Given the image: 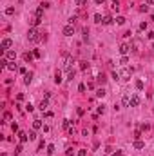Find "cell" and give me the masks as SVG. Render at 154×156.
<instances>
[{
  "mask_svg": "<svg viewBox=\"0 0 154 156\" xmlns=\"http://www.w3.org/2000/svg\"><path fill=\"white\" fill-rule=\"evenodd\" d=\"M27 38H29V42L36 44V42H40V40H42V35L36 31V27H31V29L27 31Z\"/></svg>",
  "mask_w": 154,
  "mask_h": 156,
  "instance_id": "1",
  "label": "cell"
},
{
  "mask_svg": "<svg viewBox=\"0 0 154 156\" xmlns=\"http://www.w3.org/2000/svg\"><path fill=\"white\" fill-rule=\"evenodd\" d=\"M11 45H13V40H11V38H4V40H2V44H0V49H2V51H7Z\"/></svg>",
  "mask_w": 154,
  "mask_h": 156,
  "instance_id": "2",
  "label": "cell"
},
{
  "mask_svg": "<svg viewBox=\"0 0 154 156\" xmlns=\"http://www.w3.org/2000/svg\"><path fill=\"white\" fill-rule=\"evenodd\" d=\"M64 35H65V36H73V35H74V25L73 24L65 25V27H64Z\"/></svg>",
  "mask_w": 154,
  "mask_h": 156,
  "instance_id": "3",
  "label": "cell"
},
{
  "mask_svg": "<svg viewBox=\"0 0 154 156\" xmlns=\"http://www.w3.org/2000/svg\"><path fill=\"white\" fill-rule=\"evenodd\" d=\"M138 105H140V96L132 95V96H130V107H138Z\"/></svg>",
  "mask_w": 154,
  "mask_h": 156,
  "instance_id": "4",
  "label": "cell"
},
{
  "mask_svg": "<svg viewBox=\"0 0 154 156\" xmlns=\"http://www.w3.org/2000/svg\"><path fill=\"white\" fill-rule=\"evenodd\" d=\"M129 51H130V45H129V44H122V45H120V53H122L123 56H125Z\"/></svg>",
  "mask_w": 154,
  "mask_h": 156,
  "instance_id": "5",
  "label": "cell"
},
{
  "mask_svg": "<svg viewBox=\"0 0 154 156\" xmlns=\"http://www.w3.org/2000/svg\"><path fill=\"white\" fill-rule=\"evenodd\" d=\"M18 140H20L22 144H25L29 140V134H25V132H22V131H18Z\"/></svg>",
  "mask_w": 154,
  "mask_h": 156,
  "instance_id": "6",
  "label": "cell"
},
{
  "mask_svg": "<svg viewBox=\"0 0 154 156\" xmlns=\"http://www.w3.org/2000/svg\"><path fill=\"white\" fill-rule=\"evenodd\" d=\"M120 76H122V80H129V78H130V71L129 69H122Z\"/></svg>",
  "mask_w": 154,
  "mask_h": 156,
  "instance_id": "7",
  "label": "cell"
},
{
  "mask_svg": "<svg viewBox=\"0 0 154 156\" xmlns=\"http://www.w3.org/2000/svg\"><path fill=\"white\" fill-rule=\"evenodd\" d=\"M122 103H123V107H129V105H130V96L125 95V96L122 98Z\"/></svg>",
  "mask_w": 154,
  "mask_h": 156,
  "instance_id": "8",
  "label": "cell"
},
{
  "mask_svg": "<svg viewBox=\"0 0 154 156\" xmlns=\"http://www.w3.org/2000/svg\"><path fill=\"white\" fill-rule=\"evenodd\" d=\"M6 58H7V60H15L16 53H15V51H6Z\"/></svg>",
  "mask_w": 154,
  "mask_h": 156,
  "instance_id": "9",
  "label": "cell"
},
{
  "mask_svg": "<svg viewBox=\"0 0 154 156\" xmlns=\"http://www.w3.org/2000/svg\"><path fill=\"white\" fill-rule=\"evenodd\" d=\"M62 80H64V78H62V71H56V73H54V82L62 84Z\"/></svg>",
  "mask_w": 154,
  "mask_h": 156,
  "instance_id": "10",
  "label": "cell"
},
{
  "mask_svg": "<svg viewBox=\"0 0 154 156\" xmlns=\"http://www.w3.org/2000/svg\"><path fill=\"white\" fill-rule=\"evenodd\" d=\"M143 147H145V144L142 140H134V149H143Z\"/></svg>",
  "mask_w": 154,
  "mask_h": 156,
  "instance_id": "11",
  "label": "cell"
},
{
  "mask_svg": "<svg viewBox=\"0 0 154 156\" xmlns=\"http://www.w3.org/2000/svg\"><path fill=\"white\" fill-rule=\"evenodd\" d=\"M33 129H35V131H38V129H44V127H42V122H40V120H35V122H33Z\"/></svg>",
  "mask_w": 154,
  "mask_h": 156,
  "instance_id": "12",
  "label": "cell"
},
{
  "mask_svg": "<svg viewBox=\"0 0 154 156\" xmlns=\"http://www.w3.org/2000/svg\"><path fill=\"white\" fill-rule=\"evenodd\" d=\"M111 7H113V11H120V2H118V0H113V4H111Z\"/></svg>",
  "mask_w": 154,
  "mask_h": 156,
  "instance_id": "13",
  "label": "cell"
},
{
  "mask_svg": "<svg viewBox=\"0 0 154 156\" xmlns=\"http://www.w3.org/2000/svg\"><path fill=\"white\" fill-rule=\"evenodd\" d=\"M105 95H107V93H105V89H103V87H100V89L96 91V96H98V98H103Z\"/></svg>",
  "mask_w": 154,
  "mask_h": 156,
  "instance_id": "14",
  "label": "cell"
},
{
  "mask_svg": "<svg viewBox=\"0 0 154 156\" xmlns=\"http://www.w3.org/2000/svg\"><path fill=\"white\" fill-rule=\"evenodd\" d=\"M47 105H49V102H47V100H42V102H40V105H38V107H40L42 111H45V109H47Z\"/></svg>",
  "mask_w": 154,
  "mask_h": 156,
  "instance_id": "15",
  "label": "cell"
},
{
  "mask_svg": "<svg viewBox=\"0 0 154 156\" xmlns=\"http://www.w3.org/2000/svg\"><path fill=\"white\" fill-rule=\"evenodd\" d=\"M111 22H113V17H103V20H101V24H105V25H109Z\"/></svg>",
  "mask_w": 154,
  "mask_h": 156,
  "instance_id": "16",
  "label": "cell"
},
{
  "mask_svg": "<svg viewBox=\"0 0 154 156\" xmlns=\"http://www.w3.org/2000/svg\"><path fill=\"white\" fill-rule=\"evenodd\" d=\"M31 80H33V73H27V74H25V80H24V82L29 85V84H31Z\"/></svg>",
  "mask_w": 154,
  "mask_h": 156,
  "instance_id": "17",
  "label": "cell"
},
{
  "mask_svg": "<svg viewBox=\"0 0 154 156\" xmlns=\"http://www.w3.org/2000/svg\"><path fill=\"white\" fill-rule=\"evenodd\" d=\"M62 127H64V129H71V120H64Z\"/></svg>",
  "mask_w": 154,
  "mask_h": 156,
  "instance_id": "18",
  "label": "cell"
},
{
  "mask_svg": "<svg viewBox=\"0 0 154 156\" xmlns=\"http://www.w3.org/2000/svg\"><path fill=\"white\" fill-rule=\"evenodd\" d=\"M116 24L118 25H123V24H125V18H123V17H116Z\"/></svg>",
  "mask_w": 154,
  "mask_h": 156,
  "instance_id": "19",
  "label": "cell"
},
{
  "mask_svg": "<svg viewBox=\"0 0 154 156\" xmlns=\"http://www.w3.org/2000/svg\"><path fill=\"white\" fill-rule=\"evenodd\" d=\"M33 56H35V54H31V53H25V54H24V60H25V62H31V60H33Z\"/></svg>",
  "mask_w": 154,
  "mask_h": 156,
  "instance_id": "20",
  "label": "cell"
},
{
  "mask_svg": "<svg viewBox=\"0 0 154 156\" xmlns=\"http://www.w3.org/2000/svg\"><path fill=\"white\" fill-rule=\"evenodd\" d=\"M80 69H82V71L89 69V64H87V62H80Z\"/></svg>",
  "mask_w": 154,
  "mask_h": 156,
  "instance_id": "21",
  "label": "cell"
},
{
  "mask_svg": "<svg viewBox=\"0 0 154 156\" xmlns=\"http://www.w3.org/2000/svg\"><path fill=\"white\" fill-rule=\"evenodd\" d=\"M136 89H138V91L143 89V82H142V80H136Z\"/></svg>",
  "mask_w": 154,
  "mask_h": 156,
  "instance_id": "22",
  "label": "cell"
},
{
  "mask_svg": "<svg viewBox=\"0 0 154 156\" xmlns=\"http://www.w3.org/2000/svg\"><path fill=\"white\" fill-rule=\"evenodd\" d=\"M120 64H122V66H127V64H129V58H127V56H122V60H120Z\"/></svg>",
  "mask_w": 154,
  "mask_h": 156,
  "instance_id": "23",
  "label": "cell"
},
{
  "mask_svg": "<svg viewBox=\"0 0 154 156\" xmlns=\"http://www.w3.org/2000/svg\"><path fill=\"white\" fill-rule=\"evenodd\" d=\"M40 22H42V17H36V18H35V20H33V25H35V27H36V25L40 24Z\"/></svg>",
  "mask_w": 154,
  "mask_h": 156,
  "instance_id": "24",
  "label": "cell"
},
{
  "mask_svg": "<svg viewBox=\"0 0 154 156\" xmlns=\"http://www.w3.org/2000/svg\"><path fill=\"white\" fill-rule=\"evenodd\" d=\"M44 9H45V7H42V6L36 9V17H42V15H44Z\"/></svg>",
  "mask_w": 154,
  "mask_h": 156,
  "instance_id": "25",
  "label": "cell"
},
{
  "mask_svg": "<svg viewBox=\"0 0 154 156\" xmlns=\"http://www.w3.org/2000/svg\"><path fill=\"white\" fill-rule=\"evenodd\" d=\"M13 13H15V9H13V7H7V9H6V15H7V17H11Z\"/></svg>",
  "mask_w": 154,
  "mask_h": 156,
  "instance_id": "26",
  "label": "cell"
},
{
  "mask_svg": "<svg viewBox=\"0 0 154 156\" xmlns=\"http://www.w3.org/2000/svg\"><path fill=\"white\" fill-rule=\"evenodd\" d=\"M7 69L9 71H16V64H7Z\"/></svg>",
  "mask_w": 154,
  "mask_h": 156,
  "instance_id": "27",
  "label": "cell"
},
{
  "mask_svg": "<svg viewBox=\"0 0 154 156\" xmlns=\"http://www.w3.org/2000/svg\"><path fill=\"white\" fill-rule=\"evenodd\" d=\"M98 113H100V114H103V113H105V105H103V103L98 107Z\"/></svg>",
  "mask_w": 154,
  "mask_h": 156,
  "instance_id": "28",
  "label": "cell"
},
{
  "mask_svg": "<svg viewBox=\"0 0 154 156\" xmlns=\"http://www.w3.org/2000/svg\"><path fill=\"white\" fill-rule=\"evenodd\" d=\"M140 44H142L140 40H134V42H132V47H134V49H138V47H140Z\"/></svg>",
  "mask_w": 154,
  "mask_h": 156,
  "instance_id": "29",
  "label": "cell"
},
{
  "mask_svg": "<svg viewBox=\"0 0 154 156\" xmlns=\"http://www.w3.org/2000/svg\"><path fill=\"white\" fill-rule=\"evenodd\" d=\"M29 140H36V132H35V131L29 132Z\"/></svg>",
  "mask_w": 154,
  "mask_h": 156,
  "instance_id": "30",
  "label": "cell"
},
{
  "mask_svg": "<svg viewBox=\"0 0 154 156\" xmlns=\"http://www.w3.org/2000/svg\"><path fill=\"white\" fill-rule=\"evenodd\" d=\"M47 152H49V154H53V152H54V145H47Z\"/></svg>",
  "mask_w": 154,
  "mask_h": 156,
  "instance_id": "31",
  "label": "cell"
},
{
  "mask_svg": "<svg viewBox=\"0 0 154 156\" xmlns=\"http://www.w3.org/2000/svg\"><path fill=\"white\" fill-rule=\"evenodd\" d=\"M105 80H107V78L103 76V74H98V82H101V84H103V82H105Z\"/></svg>",
  "mask_w": 154,
  "mask_h": 156,
  "instance_id": "32",
  "label": "cell"
},
{
  "mask_svg": "<svg viewBox=\"0 0 154 156\" xmlns=\"http://www.w3.org/2000/svg\"><path fill=\"white\" fill-rule=\"evenodd\" d=\"M101 20H103V18H101V17H100V15H94V22H98V24H100V22H101Z\"/></svg>",
  "mask_w": 154,
  "mask_h": 156,
  "instance_id": "33",
  "label": "cell"
},
{
  "mask_svg": "<svg viewBox=\"0 0 154 156\" xmlns=\"http://www.w3.org/2000/svg\"><path fill=\"white\" fill-rule=\"evenodd\" d=\"M140 11H142V13H147V11H149V6H142V7H140Z\"/></svg>",
  "mask_w": 154,
  "mask_h": 156,
  "instance_id": "34",
  "label": "cell"
},
{
  "mask_svg": "<svg viewBox=\"0 0 154 156\" xmlns=\"http://www.w3.org/2000/svg\"><path fill=\"white\" fill-rule=\"evenodd\" d=\"M147 38H150V40H154V31H149V33H147Z\"/></svg>",
  "mask_w": 154,
  "mask_h": 156,
  "instance_id": "35",
  "label": "cell"
},
{
  "mask_svg": "<svg viewBox=\"0 0 154 156\" xmlns=\"http://www.w3.org/2000/svg\"><path fill=\"white\" fill-rule=\"evenodd\" d=\"M33 109H35V107H33V105H31V103H27V105H25V111H29V113H31V111H33Z\"/></svg>",
  "mask_w": 154,
  "mask_h": 156,
  "instance_id": "36",
  "label": "cell"
},
{
  "mask_svg": "<svg viewBox=\"0 0 154 156\" xmlns=\"http://www.w3.org/2000/svg\"><path fill=\"white\" fill-rule=\"evenodd\" d=\"M83 4H87V0H76V6H83Z\"/></svg>",
  "mask_w": 154,
  "mask_h": 156,
  "instance_id": "37",
  "label": "cell"
},
{
  "mask_svg": "<svg viewBox=\"0 0 154 156\" xmlns=\"http://www.w3.org/2000/svg\"><path fill=\"white\" fill-rule=\"evenodd\" d=\"M22 151H24V147H22V145H18V147H16V151H15V152H16V154H20Z\"/></svg>",
  "mask_w": 154,
  "mask_h": 156,
  "instance_id": "38",
  "label": "cell"
},
{
  "mask_svg": "<svg viewBox=\"0 0 154 156\" xmlns=\"http://www.w3.org/2000/svg\"><path fill=\"white\" fill-rule=\"evenodd\" d=\"M11 129H13V132H18V125H16V123H13Z\"/></svg>",
  "mask_w": 154,
  "mask_h": 156,
  "instance_id": "39",
  "label": "cell"
},
{
  "mask_svg": "<svg viewBox=\"0 0 154 156\" xmlns=\"http://www.w3.org/2000/svg\"><path fill=\"white\" fill-rule=\"evenodd\" d=\"M78 91H80V93H83V91H85V85H83V84H80V85H78Z\"/></svg>",
  "mask_w": 154,
  "mask_h": 156,
  "instance_id": "40",
  "label": "cell"
},
{
  "mask_svg": "<svg viewBox=\"0 0 154 156\" xmlns=\"http://www.w3.org/2000/svg\"><path fill=\"white\" fill-rule=\"evenodd\" d=\"M140 136H142V132H140V131L134 132V138H136V140H140Z\"/></svg>",
  "mask_w": 154,
  "mask_h": 156,
  "instance_id": "41",
  "label": "cell"
},
{
  "mask_svg": "<svg viewBox=\"0 0 154 156\" xmlns=\"http://www.w3.org/2000/svg\"><path fill=\"white\" fill-rule=\"evenodd\" d=\"M78 156H87V151H80V152H78Z\"/></svg>",
  "mask_w": 154,
  "mask_h": 156,
  "instance_id": "42",
  "label": "cell"
},
{
  "mask_svg": "<svg viewBox=\"0 0 154 156\" xmlns=\"http://www.w3.org/2000/svg\"><path fill=\"white\" fill-rule=\"evenodd\" d=\"M113 156H122V151H116V152H113Z\"/></svg>",
  "mask_w": 154,
  "mask_h": 156,
  "instance_id": "43",
  "label": "cell"
},
{
  "mask_svg": "<svg viewBox=\"0 0 154 156\" xmlns=\"http://www.w3.org/2000/svg\"><path fill=\"white\" fill-rule=\"evenodd\" d=\"M94 2H96V4H103V0H94Z\"/></svg>",
  "mask_w": 154,
  "mask_h": 156,
  "instance_id": "44",
  "label": "cell"
},
{
  "mask_svg": "<svg viewBox=\"0 0 154 156\" xmlns=\"http://www.w3.org/2000/svg\"><path fill=\"white\" fill-rule=\"evenodd\" d=\"M152 47H154V42H152Z\"/></svg>",
  "mask_w": 154,
  "mask_h": 156,
  "instance_id": "45",
  "label": "cell"
},
{
  "mask_svg": "<svg viewBox=\"0 0 154 156\" xmlns=\"http://www.w3.org/2000/svg\"><path fill=\"white\" fill-rule=\"evenodd\" d=\"M152 113H154V107H152Z\"/></svg>",
  "mask_w": 154,
  "mask_h": 156,
  "instance_id": "46",
  "label": "cell"
}]
</instances>
